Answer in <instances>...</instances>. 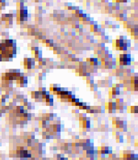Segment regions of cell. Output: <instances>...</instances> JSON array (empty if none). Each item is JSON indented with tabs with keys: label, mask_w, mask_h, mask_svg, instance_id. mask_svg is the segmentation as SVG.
Wrapping results in <instances>:
<instances>
[{
	"label": "cell",
	"mask_w": 138,
	"mask_h": 160,
	"mask_svg": "<svg viewBox=\"0 0 138 160\" xmlns=\"http://www.w3.org/2000/svg\"><path fill=\"white\" fill-rule=\"evenodd\" d=\"M98 84H95V83H93L91 84V90L92 91H96L97 89H98Z\"/></svg>",
	"instance_id": "obj_16"
},
{
	"label": "cell",
	"mask_w": 138,
	"mask_h": 160,
	"mask_svg": "<svg viewBox=\"0 0 138 160\" xmlns=\"http://www.w3.org/2000/svg\"><path fill=\"white\" fill-rule=\"evenodd\" d=\"M131 62H132V56L130 54V53L124 52L119 56V63L121 66H129Z\"/></svg>",
	"instance_id": "obj_2"
},
{
	"label": "cell",
	"mask_w": 138,
	"mask_h": 160,
	"mask_svg": "<svg viewBox=\"0 0 138 160\" xmlns=\"http://www.w3.org/2000/svg\"><path fill=\"white\" fill-rule=\"evenodd\" d=\"M35 63H36V61L34 58H32V57H26L23 59V65L26 69L33 68L35 66Z\"/></svg>",
	"instance_id": "obj_5"
},
{
	"label": "cell",
	"mask_w": 138,
	"mask_h": 160,
	"mask_svg": "<svg viewBox=\"0 0 138 160\" xmlns=\"http://www.w3.org/2000/svg\"><path fill=\"white\" fill-rule=\"evenodd\" d=\"M137 24H133V25L130 28L131 29V34L132 37H135L136 38L137 37L138 35V29H137Z\"/></svg>",
	"instance_id": "obj_11"
},
{
	"label": "cell",
	"mask_w": 138,
	"mask_h": 160,
	"mask_svg": "<svg viewBox=\"0 0 138 160\" xmlns=\"http://www.w3.org/2000/svg\"><path fill=\"white\" fill-rule=\"evenodd\" d=\"M113 126L117 129H125L127 123L124 120H120V118H114L113 119Z\"/></svg>",
	"instance_id": "obj_3"
},
{
	"label": "cell",
	"mask_w": 138,
	"mask_h": 160,
	"mask_svg": "<svg viewBox=\"0 0 138 160\" xmlns=\"http://www.w3.org/2000/svg\"><path fill=\"white\" fill-rule=\"evenodd\" d=\"M131 112L132 113H135L137 114L138 112V107L137 105L136 106H132V108H131Z\"/></svg>",
	"instance_id": "obj_14"
},
{
	"label": "cell",
	"mask_w": 138,
	"mask_h": 160,
	"mask_svg": "<svg viewBox=\"0 0 138 160\" xmlns=\"http://www.w3.org/2000/svg\"><path fill=\"white\" fill-rule=\"evenodd\" d=\"M86 80H87V83H90V84H93L94 83V78L92 77V76H88V77H86Z\"/></svg>",
	"instance_id": "obj_15"
},
{
	"label": "cell",
	"mask_w": 138,
	"mask_h": 160,
	"mask_svg": "<svg viewBox=\"0 0 138 160\" xmlns=\"http://www.w3.org/2000/svg\"><path fill=\"white\" fill-rule=\"evenodd\" d=\"M61 90V87L59 85H52L51 87H50V91L55 93V94H58Z\"/></svg>",
	"instance_id": "obj_12"
},
{
	"label": "cell",
	"mask_w": 138,
	"mask_h": 160,
	"mask_svg": "<svg viewBox=\"0 0 138 160\" xmlns=\"http://www.w3.org/2000/svg\"><path fill=\"white\" fill-rule=\"evenodd\" d=\"M81 125L83 126V128H86V129H88L91 127V121L90 120H88V118H84L83 120H81Z\"/></svg>",
	"instance_id": "obj_10"
},
{
	"label": "cell",
	"mask_w": 138,
	"mask_h": 160,
	"mask_svg": "<svg viewBox=\"0 0 138 160\" xmlns=\"http://www.w3.org/2000/svg\"><path fill=\"white\" fill-rule=\"evenodd\" d=\"M120 93V87H119L117 85H115L112 88L111 93H110V96L112 99H115L116 95H118Z\"/></svg>",
	"instance_id": "obj_7"
},
{
	"label": "cell",
	"mask_w": 138,
	"mask_h": 160,
	"mask_svg": "<svg viewBox=\"0 0 138 160\" xmlns=\"http://www.w3.org/2000/svg\"><path fill=\"white\" fill-rule=\"evenodd\" d=\"M106 109L110 113L115 112L116 110H117V105H116V103L114 102V101H110V102H108V103L106 104Z\"/></svg>",
	"instance_id": "obj_6"
},
{
	"label": "cell",
	"mask_w": 138,
	"mask_h": 160,
	"mask_svg": "<svg viewBox=\"0 0 138 160\" xmlns=\"http://www.w3.org/2000/svg\"><path fill=\"white\" fill-rule=\"evenodd\" d=\"M16 54V42L12 39L0 41V61L8 60Z\"/></svg>",
	"instance_id": "obj_1"
},
{
	"label": "cell",
	"mask_w": 138,
	"mask_h": 160,
	"mask_svg": "<svg viewBox=\"0 0 138 160\" xmlns=\"http://www.w3.org/2000/svg\"><path fill=\"white\" fill-rule=\"evenodd\" d=\"M45 42L46 46H48V47H53V45H54V41H53V40H45Z\"/></svg>",
	"instance_id": "obj_13"
},
{
	"label": "cell",
	"mask_w": 138,
	"mask_h": 160,
	"mask_svg": "<svg viewBox=\"0 0 138 160\" xmlns=\"http://www.w3.org/2000/svg\"><path fill=\"white\" fill-rule=\"evenodd\" d=\"M31 96H32V99H34V100H38V101L43 100L41 92H40L39 91H37V92H32V93H31Z\"/></svg>",
	"instance_id": "obj_9"
},
{
	"label": "cell",
	"mask_w": 138,
	"mask_h": 160,
	"mask_svg": "<svg viewBox=\"0 0 138 160\" xmlns=\"http://www.w3.org/2000/svg\"><path fill=\"white\" fill-rule=\"evenodd\" d=\"M16 84L20 87H26L28 84V78L24 76L23 73H21L16 79Z\"/></svg>",
	"instance_id": "obj_4"
},
{
	"label": "cell",
	"mask_w": 138,
	"mask_h": 160,
	"mask_svg": "<svg viewBox=\"0 0 138 160\" xmlns=\"http://www.w3.org/2000/svg\"><path fill=\"white\" fill-rule=\"evenodd\" d=\"M28 18V9L26 7H22V9L20 10V21H25Z\"/></svg>",
	"instance_id": "obj_8"
}]
</instances>
